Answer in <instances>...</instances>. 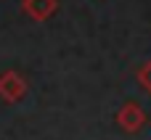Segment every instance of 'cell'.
<instances>
[{"label":"cell","mask_w":151,"mask_h":140,"mask_svg":"<svg viewBox=\"0 0 151 140\" xmlns=\"http://www.w3.org/2000/svg\"><path fill=\"white\" fill-rule=\"evenodd\" d=\"M21 11L32 21H48L58 11V0H21Z\"/></svg>","instance_id":"3"},{"label":"cell","mask_w":151,"mask_h":140,"mask_svg":"<svg viewBox=\"0 0 151 140\" xmlns=\"http://www.w3.org/2000/svg\"><path fill=\"white\" fill-rule=\"evenodd\" d=\"M117 127L125 130V132H141L146 127V111L135 103V101H127L119 111H117Z\"/></svg>","instance_id":"2"},{"label":"cell","mask_w":151,"mask_h":140,"mask_svg":"<svg viewBox=\"0 0 151 140\" xmlns=\"http://www.w3.org/2000/svg\"><path fill=\"white\" fill-rule=\"evenodd\" d=\"M138 85H141V87L151 95V58L141 66V69H138Z\"/></svg>","instance_id":"4"},{"label":"cell","mask_w":151,"mask_h":140,"mask_svg":"<svg viewBox=\"0 0 151 140\" xmlns=\"http://www.w3.org/2000/svg\"><path fill=\"white\" fill-rule=\"evenodd\" d=\"M27 90H29V85H27V79H24L19 71L5 69V71L0 74V98H3L5 103H19V101L27 95Z\"/></svg>","instance_id":"1"}]
</instances>
